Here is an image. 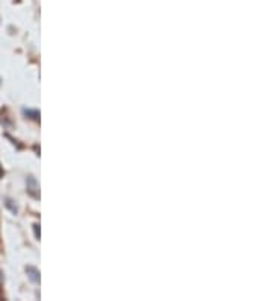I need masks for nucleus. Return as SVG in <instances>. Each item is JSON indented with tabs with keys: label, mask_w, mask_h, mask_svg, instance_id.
Returning a JSON list of instances; mask_svg holds the SVG:
<instances>
[{
	"label": "nucleus",
	"mask_w": 273,
	"mask_h": 301,
	"mask_svg": "<svg viewBox=\"0 0 273 301\" xmlns=\"http://www.w3.org/2000/svg\"><path fill=\"white\" fill-rule=\"evenodd\" d=\"M27 272H29V277H31V280H32L34 283H38V281H40V272H38L35 268L29 266L27 268Z\"/></svg>",
	"instance_id": "obj_1"
},
{
	"label": "nucleus",
	"mask_w": 273,
	"mask_h": 301,
	"mask_svg": "<svg viewBox=\"0 0 273 301\" xmlns=\"http://www.w3.org/2000/svg\"><path fill=\"white\" fill-rule=\"evenodd\" d=\"M24 114H29V116H32V119H38V111H31V110H24Z\"/></svg>",
	"instance_id": "obj_2"
},
{
	"label": "nucleus",
	"mask_w": 273,
	"mask_h": 301,
	"mask_svg": "<svg viewBox=\"0 0 273 301\" xmlns=\"http://www.w3.org/2000/svg\"><path fill=\"white\" fill-rule=\"evenodd\" d=\"M0 84H2V81H0Z\"/></svg>",
	"instance_id": "obj_3"
}]
</instances>
